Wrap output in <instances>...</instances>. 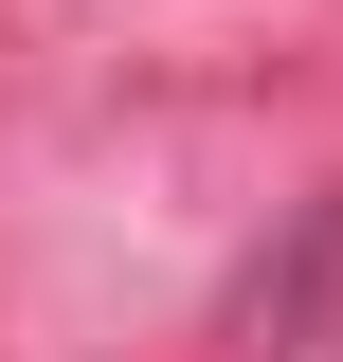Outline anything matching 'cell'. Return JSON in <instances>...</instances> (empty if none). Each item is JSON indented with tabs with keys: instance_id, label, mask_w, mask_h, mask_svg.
<instances>
[{
	"instance_id": "1",
	"label": "cell",
	"mask_w": 343,
	"mask_h": 362,
	"mask_svg": "<svg viewBox=\"0 0 343 362\" xmlns=\"http://www.w3.org/2000/svg\"><path fill=\"white\" fill-rule=\"evenodd\" d=\"M325 326H343V199L289 235V254H253V272H235V344H253V362H307Z\"/></svg>"
}]
</instances>
